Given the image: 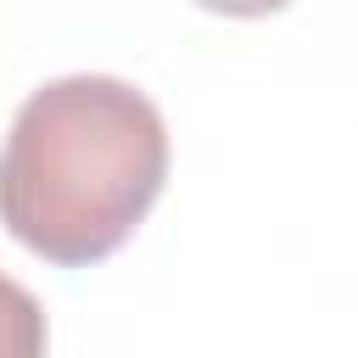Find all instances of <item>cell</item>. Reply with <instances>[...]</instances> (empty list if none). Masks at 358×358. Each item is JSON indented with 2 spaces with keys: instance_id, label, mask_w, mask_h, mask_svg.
Masks as SVG:
<instances>
[{
  "instance_id": "obj_3",
  "label": "cell",
  "mask_w": 358,
  "mask_h": 358,
  "mask_svg": "<svg viewBox=\"0 0 358 358\" xmlns=\"http://www.w3.org/2000/svg\"><path fill=\"white\" fill-rule=\"evenodd\" d=\"M196 6L218 17H268V11H285L291 0H196Z\"/></svg>"
},
{
  "instance_id": "obj_2",
  "label": "cell",
  "mask_w": 358,
  "mask_h": 358,
  "mask_svg": "<svg viewBox=\"0 0 358 358\" xmlns=\"http://www.w3.org/2000/svg\"><path fill=\"white\" fill-rule=\"evenodd\" d=\"M50 330H45V308L34 302V291H22L17 280L0 274V358H34L45 352Z\"/></svg>"
},
{
  "instance_id": "obj_1",
  "label": "cell",
  "mask_w": 358,
  "mask_h": 358,
  "mask_svg": "<svg viewBox=\"0 0 358 358\" xmlns=\"http://www.w3.org/2000/svg\"><path fill=\"white\" fill-rule=\"evenodd\" d=\"M168 185L157 101L106 73L39 84L0 145V224L56 268L112 257Z\"/></svg>"
}]
</instances>
